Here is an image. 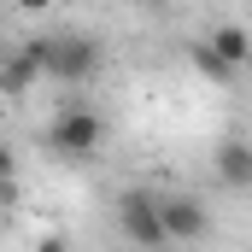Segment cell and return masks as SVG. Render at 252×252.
I'll return each mask as SVG.
<instances>
[{
	"label": "cell",
	"mask_w": 252,
	"mask_h": 252,
	"mask_svg": "<svg viewBox=\"0 0 252 252\" xmlns=\"http://www.w3.org/2000/svg\"><path fill=\"white\" fill-rule=\"evenodd\" d=\"M35 53H41V70H47V82H94L100 76V41L94 35H82V30H53V35H35Z\"/></svg>",
	"instance_id": "6da1fadb"
},
{
	"label": "cell",
	"mask_w": 252,
	"mask_h": 252,
	"mask_svg": "<svg viewBox=\"0 0 252 252\" xmlns=\"http://www.w3.org/2000/svg\"><path fill=\"white\" fill-rule=\"evenodd\" d=\"M118 235H124L129 247H170L164 193H153V188H124V193H118Z\"/></svg>",
	"instance_id": "7a4b0ae2"
},
{
	"label": "cell",
	"mask_w": 252,
	"mask_h": 252,
	"mask_svg": "<svg viewBox=\"0 0 252 252\" xmlns=\"http://www.w3.org/2000/svg\"><path fill=\"white\" fill-rule=\"evenodd\" d=\"M106 147V118L94 112V106H64L59 118L47 124V153L53 158H94Z\"/></svg>",
	"instance_id": "3957f363"
},
{
	"label": "cell",
	"mask_w": 252,
	"mask_h": 252,
	"mask_svg": "<svg viewBox=\"0 0 252 252\" xmlns=\"http://www.w3.org/2000/svg\"><path fill=\"white\" fill-rule=\"evenodd\" d=\"M164 223H170V241H205L211 235L205 205L188 199V193H164Z\"/></svg>",
	"instance_id": "277c9868"
},
{
	"label": "cell",
	"mask_w": 252,
	"mask_h": 252,
	"mask_svg": "<svg viewBox=\"0 0 252 252\" xmlns=\"http://www.w3.org/2000/svg\"><path fill=\"white\" fill-rule=\"evenodd\" d=\"M217 182L235 193L252 188V141H223L217 147Z\"/></svg>",
	"instance_id": "5b68a950"
},
{
	"label": "cell",
	"mask_w": 252,
	"mask_h": 252,
	"mask_svg": "<svg viewBox=\"0 0 252 252\" xmlns=\"http://www.w3.org/2000/svg\"><path fill=\"white\" fill-rule=\"evenodd\" d=\"M205 41H211V47L223 53V64H235V76H241V70L252 64V35L241 30V24H217V30H211Z\"/></svg>",
	"instance_id": "8992f818"
},
{
	"label": "cell",
	"mask_w": 252,
	"mask_h": 252,
	"mask_svg": "<svg viewBox=\"0 0 252 252\" xmlns=\"http://www.w3.org/2000/svg\"><path fill=\"white\" fill-rule=\"evenodd\" d=\"M35 76H47V70H41V53H35V41H24V47L6 59V94H24Z\"/></svg>",
	"instance_id": "52a82bcc"
},
{
	"label": "cell",
	"mask_w": 252,
	"mask_h": 252,
	"mask_svg": "<svg viewBox=\"0 0 252 252\" xmlns=\"http://www.w3.org/2000/svg\"><path fill=\"white\" fill-rule=\"evenodd\" d=\"M188 64L205 82H235V64H223V53H217L211 41H188Z\"/></svg>",
	"instance_id": "ba28073f"
},
{
	"label": "cell",
	"mask_w": 252,
	"mask_h": 252,
	"mask_svg": "<svg viewBox=\"0 0 252 252\" xmlns=\"http://www.w3.org/2000/svg\"><path fill=\"white\" fill-rule=\"evenodd\" d=\"M6 6H12V12H47L53 0H6Z\"/></svg>",
	"instance_id": "9c48e42d"
}]
</instances>
